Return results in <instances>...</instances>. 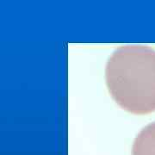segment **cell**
<instances>
[{
	"label": "cell",
	"mask_w": 155,
	"mask_h": 155,
	"mask_svg": "<svg viewBox=\"0 0 155 155\" xmlns=\"http://www.w3.org/2000/svg\"><path fill=\"white\" fill-rule=\"evenodd\" d=\"M106 84L113 99L136 115L155 110V51L130 45L116 49L106 65Z\"/></svg>",
	"instance_id": "cell-1"
},
{
	"label": "cell",
	"mask_w": 155,
	"mask_h": 155,
	"mask_svg": "<svg viewBox=\"0 0 155 155\" xmlns=\"http://www.w3.org/2000/svg\"><path fill=\"white\" fill-rule=\"evenodd\" d=\"M132 155H155V122L144 127L137 135Z\"/></svg>",
	"instance_id": "cell-2"
}]
</instances>
